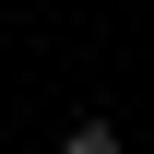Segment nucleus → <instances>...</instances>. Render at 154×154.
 <instances>
[{
  "mask_svg": "<svg viewBox=\"0 0 154 154\" xmlns=\"http://www.w3.org/2000/svg\"><path fill=\"white\" fill-rule=\"evenodd\" d=\"M59 154H119V119H71V131H59Z\"/></svg>",
  "mask_w": 154,
  "mask_h": 154,
  "instance_id": "1",
  "label": "nucleus"
}]
</instances>
